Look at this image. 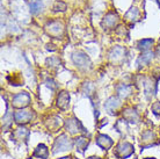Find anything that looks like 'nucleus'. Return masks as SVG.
<instances>
[{
    "instance_id": "20e7f679",
    "label": "nucleus",
    "mask_w": 160,
    "mask_h": 159,
    "mask_svg": "<svg viewBox=\"0 0 160 159\" xmlns=\"http://www.w3.org/2000/svg\"><path fill=\"white\" fill-rule=\"evenodd\" d=\"M65 129L68 130L70 134L76 135V134H86L87 130L84 128L79 120L77 119H68L65 121Z\"/></svg>"
},
{
    "instance_id": "c85d7f7f",
    "label": "nucleus",
    "mask_w": 160,
    "mask_h": 159,
    "mask_svg": "<svg viewBox=\"0 0 160 159\" xmlns=\"http://www.w3.org/2000/svg\"><path fill=\"white\" fill-rule=\"evenodd\" d=\"M156 55L158 56V58L160 59V45L158 47V48H157V50H156Z\"/></svg>"
},
{
    "instance_id": "f8f14e48",
    "label": "nucleus",
    "mask_w": 160,
    "mask_h": 159,
    "mask_svg": "<svg viewBox=\"0 0 160 159\" xmlns=\"http://www.w3.org/2000/svg\"><path fill=\"white\" fill-rule=\"evenodd\" d=\"M96 145L101 147L102 150H109L110 147L114 145V141H112L109 136L104 135V134H99L96 137Z\"/></svg>"
},
{
    "instance_id": "a211bd4d",
    "label": "nucleus",
    "mask_w": 160,
    "mask_h": 159,
    "mask_svg": "<svg viewBox=\"0 0 160 159\" xmlns=\"http://www.w3.org/2000/svg\"><path fill=\"white\" fill-rule=\"evenodd\" d=\"M131 86L130 85H125V84H120V85L116 86L117 95L121 96V98H128L131 94Z\"/></svg>"
},
{
    "instance_id": "b1692460",
    "label": "nucleus",
    "mask_w": 160,
    "mask_h": 159,
    "mask_svg": "<svg viewBox=\"0 0 160 159\" xmlns=\"http://www.w3.org/2000/svg\"><path fill=\"white\" fill-rule=\"evenodd\" d=\"M12 121H13V114L9 110H8V108H7V111H6V114H5L4 117H2V129H4V130H6L7 128L11 127V124H12Z\"/></svg>"
},
{
    "instance_id": "c756f323",
    "label": "nucleus",
    "mask_w": 160,
    "mask_h": 159,
    "mask_svg": "<svg viewBox=\"0 0 160 159\" xmlns=\"http://www.w3.org/2000/svg\"><path fill=\"white\" fill-rule=\"evenodd\" d=\"M87 159H100L99 157H89V158H87Z\"/></svg>"
},
{
    "instance_id": "6ab92c4d",
    "label": "nucleus",
    "mask_w": 160,
    "mask_h": 159,
    "mask_svg": "<svg viewBox=\"0 0 160 159\" xmlns=\"http://www.w3.org/2000/svg\"><path fill=\"white\" fill-rule=\"evenodd\" d=\"M88 144H89V141H88L86 137H77L76 139H74V145H76L77 150L79 152H81V153H84L85 150L87 149Z\"/></svg>"
},
{
    "instance_id": "4be33fe9",
    "label": "nucleus",
    "mask_w": 160,
    "mask_h": 159,
    "mask_svg": "<svg viewBox=\"0 0 160 159\" xmlns=\"http://www.w3.org/2000/svg\"><path fill=\"white\" fill-rule=\"evenodd\" d=\"M29 7L32 14H38L43 8V4L41 0H30L29 1Z\"/></svg>"
},
{
    "instance_id": "f257e3e1",
    "label": "nucleus",
    "mask_w": 160,
    "mask_h": 159,
    "mask_svg": "<svg viewBox=\"0 0 160 159\" xmlns=\"http://www.w3.org/2000/svg\"><path fill=\"white\" fill-rule=\"evenodd\" d=\"M73 146L72 141L68 138V135H60L59 137H57L55 143H53V146H52V153L56 155L58 152H64V151H68L71 150Z\"/></svg>"
},
{
    "instance_id": "dca6fc26",
    "label": "nucleus",
    "mask_w": 160,
    "mask_h": 159,
    "mask_svg": "<svg viewBox=\"0 0 160 159\" xmlns=\"http://www.w3.org/2000/svg\"><path fill=\"white\" fill-rule=\"evenodd\" d=\"M153 56H154V54H153L152 51L144 52L143 55H140L139 57H138V59H137V65H138V68H142V66L148 65V64L152 62Z\"/></svg>"
},
{
    "instance_id": "423d86ee",
    "label": "nucleus",
    "mask_w": 160,
    "mask_h": 159,
    "mask_svg": "<svg viewBox=\"0 0 160 159\" xmlns=\"http://www.w3.org/2000/svg\"><path fill=\"white\" fill-rule=\"evenodd\" d=\"M34 119V113L29 109H20L14 114V120L18 124H26Z\"/></svg>"
},
{
    "instance_id": "2eb2a0df",
    "label": "nucleus",
    "mask_w": 160,
    "mask_h": 159,
    "mask_svg": "<svg viewBox=\"0 0 160 159\" xmlns=\"http://www.w3.org/2000/svg\"><path fill=\"white\" fill-rule=\"evenodd\" d=\"M123 117L127 122H130V123H137L139 121V115L136 110H133L131 108H128L123 110Z\"/></svg>"
},
{
    "instance_id": "412c9836",
    "label": "nucleus",
    "mask_w": 160,
    "mask_h": 159,
    "mask_svg": "<svg viewBox=\"0 0 160 159\" xmlns=\"http://www.w3.org/2000/svg\"><path fill=\"white\" fill-rule=\"evenodd\" d=\"M124 55H125V50H124L123 48L116 47V48H114L112 51H110V54H109V58L112 59L114 62H117V60L122 59Z\"/></svg>"
},
{
    "instance_id": "393cba45",
    "label": "nucleus",
    "mask_w": 160,
    "mask_h": 159,
    "mask_svg": "<svg viewBox=\"0 0 160 159\" xmlns=\"http://www.w3.org/2000/svg\"><path fill=\"white\" fill-rule=\"evenodd\" d=\"M7 80L11 83V85H14V86L23 85V79L21 78L20 74H11L7 77Z\"/></svg>"
},
{
    "instance_id": "2f4dec72",
    "label": "nucleus",
    "mask_w": 160,
    "mask_h": 159,
    "mask_svg": "<svg viewBox=\"0 0 160 159\" xmlns=\"http://www.w3.org/2000/svg\"><path fill=\"white\" fill-rule=\"evenodd\" d=\"M145 159H156V158H153V157H148V158H145Z\"/></svg>"
},
{
    "instance_id": "aec40b11",
    "label": "nucleus",
    "mask_w": 160,
    "mask_h": 159,
    "mask_svg": "<svg viewBox=\"0 0 160 159\" xmlns=\"http://www.w3.org/2000/svg\"><path fill=\"white\" fill-rule=\"evenodd\" d=\"M138 18H139V11L136 7H131L124 15V19L129 22H136L138 20Z\"/></svg>"
},
{
    "instance_id": "bb28decb",
    "label": "nucleus",
    "mask_w": 160,
    "mask_h": 159,
    "mask_svg": "<svg viewBox=\"0 0 160 159\" xmlns=\"http://www.w3.org/2000/svg\"><path fill=\"white\" fill-rule=\"evenodd\" d=\"M65 9H66V5L64 3H62V1H57L56 4L53 5V11H56V12H58V11L64 12Z\"/></svg>"
},
{
    "instance_id": "a878e982",
    "label": "nucleus",
    "mask_w": 160,
    "mask_h": 159,
    "mask_svg": "<svg viewBox=\"0 0 160 159\" xmlns=\"http://www.w3.org/2000/svg\"><path fill=\"white\" fill-rule=\"evenodd\" d=\"M84 92H86V94H87L88 96H91L94 93V86H93L91 83H86L84 85Z\"/></svg>"
},
{
    "instance_id": "473e14b6",
    "label": "nucleus",
    "mask_w": 160,
    "mask_h": 159,
    "mask_svg": "<svg viewBox=\"0 0 160 159\" xmlns=\"http://www.w3.org/2000/svg\"><path fill=\"white\" fill-rule=\"evenodd\" d=\"M73 159H78V158H73Z\"/></svg>"
},
{
    "instance_id": "ddd939ff",
    "label": "nucleus",
    "mask_w": 160,
    "mask_h": 159,
    "mask_svg": "<svg viewBox=\"0 0 160 159\" xmlns=\"http://www.w3.org/2000/svg\"><path fill=\"white\" fill-rule=\"evenodd\" d=\"M117 22H118V15H117L116 13L110 12L104 16L101 24H102V27L104 29H112V28H114L116 26Z\"/></svg>"
},
{
    "instance_id": "f3484780",
    "label": "nucleus",
    "mask_w": 160,
    "mask_h": 159,
    "mask_svg": "<svg viewBox=\"0 0 160 159\" xmlns=\"http://www.w3.org/2000/svg\"><path fill=\"white\" fill-rule=\"evenodd\" d=\"M32 157H36V158H41V159H47L49 157L48 147L45 146L44 144H38L37 147L32 152Z\"/></svg>"
},
{
    "instance_id": "cd10ccee",
    "label": "nucleus",
    "mask_w": 160,
    "mask_h": 159,
    "mask_svg": "<svg viewBox=\"0 0 160 159\" xmlns=\"http://www.w3.org/2000/svg\"><path fill=\"white\" fill-rule=\"evenodd\" d=\"M151 110L154 115L157 116H160V101H157L154 104L151 106Z\"/></svg>"
},
{
    "instance_id": "7ed1b4c3",
    "label": "nucleus",
    "mask_w": 160,
    "mask_h": 159,
    "mask_svg": "<svg viewBox=\"0 0 160 159\" xmlns=\"http://www.w3.org/2000/svg\"><path fill=\"white\" fill-rule=\"evenodd\" d=\"M71 58H72L73 64H74L76 66H78L79 69H81V70H87V69H89L91 65H92L91 59L88 58V56L81 51L73 52Z\"/></svg>"
},
{
    "instance_id": "4468645a",
    "label": "nucleus",
    "mask_w": 160,
    "mask_h": 159,
    "mask_svg": "<svg viewBox=\"0 0 160 159\" xmlns=\"http://www.w3.org/2000/svg\"><path fill=\"white\" fill-rule=\"evenodd\" d=\"M57 107L62 110H66L70 106V94L66 91L60 92L57 96Z\"/></svg>"
},
{
    "instance_id": "9b49d317",
    "label": "nucleus",
    "mask_w": 160,
    "mask_h": 159,
    "mask_svg": "<svg viewBox=\"0 0 160 159\" xmlns=\"http://www.w3.org/2000/svg\"><path fill=\"white\" fill-rule=\"evenodd\" d=\"M157 81L158 80H154L152 78H148L145 79L144 81V92H145V96L148 98V100L152 99V96H154L157 92Z\"/></svg>"
},
{
    "instance_id": "9d476101",
    "label": "nucleus",
    "mask_w": 160,
    "mask_h": 159,
    "mask_svg": "<svg viewBox=\"0 0 160 159\" xmlns=\"http://www.w3.org/2000/svg\"><path fill=\"white\" fill-rule=\"evenodd\" d=\"M47 32L50 34L51 36L55 37H59L63 34V24L60 23L59 21H51L45 26Z\"/></svg>"
},
{
    "instance_id": "5701e85b",
    "label": "nucleus",
    "mask_w": 160,
    "mask_h": 159,
    "mask_svg": "<svg viewBox=\"0 0 160 159\" xmlns=\"http://www.w3.org/2000/svg\"><path fill=\"white\" fill-rule=\"evenodd\" d=\"M153 45V40L151 38H144V40H140L137 44V47L139 49L140 51H146L148 49L151 48Z\"/></svg>"
},
{
    "instance_id": "f03ea898",
    "label": "nucleus",
    "mask_w": 160,
    "mask_h": 159,
    "mask_svg": "<svg viewBox=\"0 0 160 159\" xmlns=\"http://www.w3.org/2000/svg\"><path fill=\"white\" fill-rule=\"evenodd\" d=\"M133 152H135V149H133L132 144L128 143V142H121L115 149L114 155L118 159H127L129 157H131L133 155Z\"/></svg>"
},
{
    "instance_id": "39448f33",
    "label": "nucleus",
    "mask_w": 160,
    "mask_h": 159,
    "mask_svg": "<svg viewBox=\"0 0 160 159\" xmlns=\"http://www.w3.org/2000/svg\"><path fill=\"white\" fill-rule=\"evenodd\" d=\"M29 102H30V95L27 92H21V93L13 96L12 99V106L15 108H19V109L27 107Z\"/></svg>"
},
{
    "instance_id": "6e6552de",
    "label": "nucleus",
    "mask_w": 160,
    "mask_h": 159,
    "mask_svg": "<svg viewBox=\"0 0 160 159\" xmlns=\"http://www.w3.org/2000/svg\"><path fill=\"white\" fill-rule=\"evenodd\" d=\"M121 107V100L117 96H110L106 104H104V109L110 115H115L116 110Z\"/></svg>"
},
{
    "instance_id": "0eeeda50",
    "label": "nucleus",
    "mask_w": 160,
    "mask_h": 159,
    "mask_svg": "<svg viewBox=\"0 0 160 159\" xmlns=\"http://www.w3.org/2000/svg\"><path fill=\"white\" fill-rule=\"evenodd\" d=\"M159 143L157 141V135L152 130H148L142 135V150H144L146 147L154 146Z\"/></svg>"
},
{
    "instance_id": "7c9ffc66",
    "label": "nucleus",
    "mask_w": 160,
    "mask_h": 159,
    "mask_svg": "<svg viewBox=\"0 0 160 159\" xmlns=\"http://www.w3.org/2000/svg\"><path fill=\"white\" fill-rule=\"evenodd\" d=\"M59 159H71V157H64V158H59Z\"/></svg>"
},
{
    "instance_id": "72a5a7b5",
    "label": "nucleus",
    "mask_w": 160,
    "mask_h": 159,
    "mask_svg": "<svg viewBox=\"0 0 160 159\" xmlns=\"http://www.w3.org/2000/svg\"><path fill=\"white\" fill-rule=\"evenodd\" d=\"M158 1H159V3H160V0H158Z\"/></svg>"
},
{
    "instance_id": "1a4fd4ad",
    "label": "nucleus",
    "mask_w": 160,
    "mask_h": 159,
    "mask_svg": "<svg viewBox=\"0 0 160 159\" xmlns=\"http://www.w3.org/2000/svg\"><path fill=\"white\" fill-rule=\"evenodd\" d=\"M29 135H30V131L27 128L19 127L12 134V139L14 142H24L26 143L29 138Z\"/></svg>"
}]
</instances>
